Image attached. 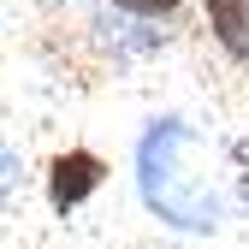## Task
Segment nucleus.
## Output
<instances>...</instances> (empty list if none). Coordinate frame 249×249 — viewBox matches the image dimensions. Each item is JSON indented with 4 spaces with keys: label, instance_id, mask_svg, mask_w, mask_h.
Here are the masks:
<instances>
[{
    "label": "nucleus",
    "instance_id": "2",
    "mask_svg": "<svg viewBox=\"0 0 249 249\" xmlns=\"http://www.w3.org/2000/svg\"><path fill=\"white\" fill-rule=\"evenodd\" d=\"M101 178H107L101 154H89V148H66V154H53V166H48V202H53L59 213H71V208H83L89 196L101 190Z\"/></svg>",
    "mask_w": 249,
    "mask_h": 249
},
{
    "label": "nucleus",
    "instance_id": "5",
    "mask_svg": "<svg viewBox=\"0 0 249 249\" xmlns=\"http://www.w3.org/2000/svg\"><path fill=\"white\" fill-rule=\"evenodd\" d=\"M243 184H249V148H243Z\"/></svg>",
    "mask_w": 249,
    "mask_h": 249
},
{
    "label": "nucleus",
    "instance_id": "4",
    "mask_svg": "<svg viewBox=\"0 0 249 249\" xmlns=\"http://www.w3.org/2000/svg\"><path fill=\"white\" fill-rule=\"evenodd\" d=\"M113 6H124V12H142V18H172V6H178V0H113Z\"/></svg>",
    "mask_w": 249,
    "mask_h": 249
},
{
    "label": "nucleus",
    "instance_id": "3",
    "mask_svg": "<svg viewBox=\"0 0 249 249\" xmlns=\"http://www.w3.org/2000/svg\"><path fill=\"white\" fill-rule=\"evenodd\" d=\"M208 6V30L237 66H249V0H202Z\"/></svg>",
    "mask_w": 249,
    "mask_h": 249
},
{
    "label": "nucleus",
    "instance_id": "1",
    "mask_svg": "<svg viewBox=\"0 0 249 249\" xmlns=\"http://www.w3.org/2000/svg\"><path fill=\"white\" fill-rule=\"evenodd\" d=\"M196 137L184 131L178 119H160L137 148V178H142V202L172 226H190V231H213L220 226V196L213 184L190 166Z\"/></svg>",
    "mask_w": 249,
    "mask_h": 249
}]
</instances>
